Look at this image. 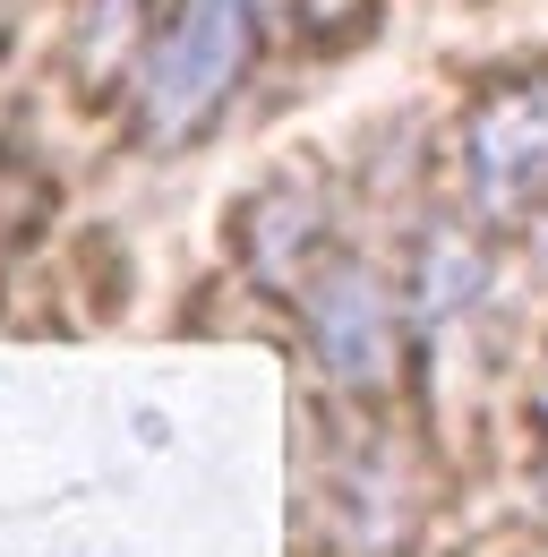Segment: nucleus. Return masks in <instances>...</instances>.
I'll list each match as a JSON object with an SVG mask.
<instances>
[{"label":"nucleus","mask_w":548,"mask_h":557,"mask_svg":"<svg viewBox=\"0 0 548 557\" xmlns=\"http://www.w3.org/2000/svg\"><path fill=\"white\" fill-rule=\"evenodd\" d=\"M266 44V0H180L154 35V52L137 61V129L154 146H189L240 95V77Z\"/></svg>","instance_id":"1"},{"label":"nucleus","mask_w":548,"mask_h":557,"mask_svg":"<svg viewBox=\"0 0 548 557\" xmlns=\"http://www.w3.org/2000/svg\"><path fill=\"white\" fill-rule=\"evenodd\" d=\"M463 181L479 214H514L532 189H548V70L497 77L463 112Z\"/></svg>","instance_id":"2"},{"label":"nucleus","mask_w":548,"mask_h":557,"mask_svg":"<svg viewBox=\"0 0 548 557\" xmlns=\"http://www.w3.org/2000/svg\"><path fill=\"white\" fill-rule=\"evenodd\" d=\"M309 326H317V351L335 377H377L386 369V344H395V309H386V283L369 275L360 258L326 267L317 300H309Z\"/></svg>","instance_id":"3"},{"label":"nucleus","mask_w":548,"mask_h":557,"mask_svg":"<svg viewBox=\"0 0 548 557\" xmlns=\"http://www.w3.org/2000/svg\"><path fill=\"white\" fill-rule=\"evenodd\" d=\"M146 9H154V0H95V9H86V61H95V70H112V61L137 44Z\"/></svg>","instance_id":"4"},{"label":"nucleus","mask_w":548,"mask_h":557,"mask_svg":"<svg viewBox=\"0 0 548 557\" xmlns=\"http://www.w3.org/2000/svg\"><path fill=\"white\" fill-rule=\"evenodd\" d=\"M309 17H317V26H342V17H360V0H309Z\"/></svg>","instance_id":"5"}]
</instances>
